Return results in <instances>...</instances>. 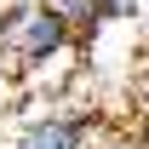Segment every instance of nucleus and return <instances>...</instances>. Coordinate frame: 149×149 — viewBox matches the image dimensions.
Wrapping results in <instances>:
<instances>
[{"instance_id":"nucleus-5","label":"nucleus","mask_w":149,"mask_h":149,"mask_svg":"<svg viewBox=\"0 0 149 149\" xmlns=\"http://www.w3.org/2000/svg\"><path fill=\"white\" fill-rule=\"evenodd\" d=\"M138 0H103V17H132Z\"/></svg>"},{"instance_id":"nucleus-2","label":"nucleus","mask_w":149,"mask_h":149,"mask_svg":"<svg viewBox=\"0 0 149 149\" xmlns=\"http://www.w3.org/2000/svg\"><path fill=\"white\" fill-rule=\"evenodd\" d=\"M109 132L92 115H40L12 138V149H97Z\"/></svg>"},{"instance_id":"nucleus-4","label":"nucleus","mask_w":149,"mask_h":149,"mask_svg":"<svg viewBox=\"0 0 149 149\" xmlns=\"http://www.w3.org/2000/svg\"><path fill=\"white\" fill-rule=\"evenodd\" d=\"M97 149H149V143L138 138V132H109V138H103Z\"/></svg>"},{"instance_id":"nucleus-3","label":"nucleus","mask_w":149,"mask_h":149,"mask_svg":"<svg viewBox=\"0 0 149 149\" xmlns=\"http://www.w3.org/2000/svg\"><path fill=\"white\" fill-rule=\"evenodd\" d=\"M57 12H63V17H69V29H74V40H86L97 29V23H103V0H52Z\"/></svg>"},{"instance_id":"nucleus-1","label":"nucleus","mask_w":149,"mask_h":149,"mask_svg":"<svg viewBox=\"0 0 149 149\" xmlns=\"http://www.w3.org/2000/svg\"><path fill=\"white\" fill-rule=\"evenodd\" d=\"M69 46H74V29H69V17L52 0H17V6H6V17H0V52L12 63L40 69L46 57H63Z\"/></svg>"}]
</instances>
